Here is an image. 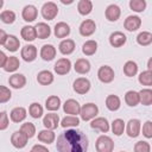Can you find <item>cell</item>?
Masks as SVG:
<instances>
[{
    "label": "cell",
    "mask_w": 152,
    "mask_h": 152,
    "mask_svg": "<svg viewBox=\"0 0 152 152\" xmlns=\"http://www.w3.org/2000/svg\"><path fill=\"white\" fill-rule=\"evenodd\" d=\"M58 152H87L88 138L80 129H66L57 138Z\"/></svg>",
    "instance_id": "6da1fadb"
},
{
    "label": "cell",
    "mask_w": 152,
    "mask_h": 152,
    "mask_svg": "<svg viewBox=\"0 0 152 152\" xmlns=\"http://www.w3.org/2000/svg\"><path fill=\"white\" fill-rule=\"evenodd\" d=\"M96 151L97 152H113L114 150V141L108 135H101L96 140Z\"/></svg>",
    "instance_id": "7a4b0ae2"
},
{
    "label": "cell",
    "mask_w": 152,
    "mask_h": 152,
    "mask_svg": "<svg viewBox=\"0 0 152 152\" xmlns=\"http://www.w3.org/2000/svg\"><path fill=\"white\" fill-rule=\"evenodd\" d=\"M99 113V108L95 103H86L81 107V110H80V114H81V119L84 120V121H89L91 119H94Z\"/></svg>",
    "instance_id": "3957f363"
},
{
    "label": "cell",
    "mask_w": 152,
    "mask_h": 152,
    "mask_svg": "<svg viewBox=\"0 0 152 152\" xmlns=\"http://www.w3.org/2000/svg\"><path fill=\"white\" fill-rule=\"evenodd\" d=\"M58 13V7L55 2L52 1H49V2H45L42 7V15L44 19L46 20H52L56 18Z\"/></svg>",
    "instance_id": "277c9868"
},
{
    "label": "cell",
    "mask_w": 152,
    "mask_h": 152,
    "mask_svg": "<svg viewBox=\"0 0 152 152\" xmlns=\"http://www.w3.org/2000/svg\"><path fill=\"white\" fill-rule=\"evenodd\" d=\"M114 70L109 65H102L97 71V77L103 83H110L114 80Z\"/></svg>",
    "instance_id": "5b68a950"
},
{
    "label": "cell",
    "mask_w": 152,
    "mask_h": 152,
    "mask_svg": "<svg viewBox=\"0 0 152 152\" xmlns=\"http://www.w3.org/2000/svg\"><path fill=\"white\" fill-rule=\"evenodd\" d=\"M78 30H80L81 36H83V37H89V36H91V34L95 32V30H96V24H95V21H94L93 19H86V20H83V21L81 23Z\"/></svg>",
    "instance_id": "8992f818"
},
{
    "label": "cell",
    "mask_w": 152,
    "mask_h": 152,
    "mask_svg": "<svg viewBox=\"0 0 152 152\" xmlns=\"http://www.w3.org/2000/svg\"><path fill=\"white\" fill-rule=\"evenodd\" d=\"M140 120L139 119H131L126 126V133L129 138H137L140 134Z\"/></svg>",
    "instance_id": "52a82bcc"
},
{
    "label": "cell",
    "mask_w": 152,
    "mask_h": 152,
    "mask_svg": "<svg viewBox=\"0 0 152 152\" xmlns=\"http://www.w3.org/2000/svg\"><path fill=\"white\" fill-rule=\"evenodd\" d=\"M90 89V82L88 78H84V77H78L75 80L74 82V90L77 93V94H86L88 93Z\"/></svg>",
    "instance_id": "ba28073f"
},
{
    "label": "cell",
    "mask_w": 152,
    "mask_h": 152,
    "mask_svg": "<svg viewBox=\"0 0 152 152\" xmlns=\"http://www.w3.org/2000/svg\"><path fill=\"white\" fill-rule=\"evenodd\" d=\"M58 124H59V116H58V114L48 113L43 118V125L45 126L46 129L53 131V129H56L58 127Z\"/></svg>",
    "instance_id": "9c48e42d"
},
{
    "label": "cell",
    "mask_w": 152,
    "mask_h": 152,
    "mask_svg": "<svg viewBox=\"0 0 152 152\" xmlns=\"http://www.w3.org/2000/svg\"><path fill=\"white\" fill-rule=\"evenodd\" d=\"M27 140H28V138H27L21 131H17V132H14V133L11 135V142H12V145H13L14 147H17V148H23V147H25L26 144H27Z\"/></svg>",
    "instance_id": "30bf717a"
},
{
    "label": "cell",
    "mask_w": 152,
    "mask_h": 152,
    "mask_svg": "<svg viewBox=\"0 0 152 152\" xmlns=\"http://www.w3.org/2000/svg\"><path fill=\"white\" fill-rule=\"evenodd\" d=\"M63 110L66 113V114H70V115H74L76 116L77 114H80V110H81V106L80 103L74 100V99H69L64 102L63 104Z\"/></svg>",
    "instance_id": "8fae6325"
},
{
    "label": "cell",
    "mask_w": 152,
    "mask_h": 152,
    "mask_svg": "<svg viewBox=\"0 0 152 152\" xmlns=\"http://www.w3.org/2000/svg\"><path fill=\"white\" fill-rule=\"evenodd\" d=\"M53 69H55V72H57L58 75H65L71 69V62L68 58H59L56 62Z\"/></svg>",
    "instance_id": "7c38bea8"
},
{
    "label": "cell",
    "mask_w": 152,
    "mask_h": 152,
    "mask_svg": "<svg viewBox=\"0 0 152 152\" xmlns=\"http://www.w3.org/2000/svg\"><path fill=\"white\" fill-rule=\"evenodd\" d=\"M141 25V19L138 17V15H129L126 18L125 23H124V26L127 31H137Z\"/></svg>",
    "instance_id": "4fadbf2b"
},
{
    "label": "cell",
    "mask_w": 152,
    "mask_h": 152,
    "mask_svg": "<svg viewBox=\"0 0 152 152\" xmlns=\"http://www.w3.org/2000/svg\"><path fill=\"white\" fill-rule=\"evenodd\" d=\"M21 57L25 62H32L37 57V48L34 45H25L21 49Z\"/></svg>",
    "instance_id": "5bb4252c"
},
{
    "label": "cell",
    "mask_w": 152,
    "mask_h": 152,
    "mask_svg": "<svg viewBox=\"0 0 152 152\" xmlns=\"http://www.w3.org/2000/svg\"><path fill=\"white\" fill-rule=\"evenodd\" d=\"M21 15H23V19L25 21H33L37 19V15H38V11L37 8L33 6V5H26L21 12Z\"/></svg>",
    "instance_id": "9a60e30c"
},
{
    "label": "cell",
    "mask_w": 152,
    "mask_h": 152,
    "mask_svg": "<svg viewBox=\"0 0 152 152\" xmlns=\"http://www.w3.org/2000/svg\"><path fill=\"white\" fill-rule=\"evenodd\" d=\"M126 36L122 33V32H120V31H115V32H113L110 36H109V43H110V45L112 46H114V48H120V46H122L125 43H126Z\"/></svg>",
    "instance_id": "2e32d148"
},
{
    "label": "cell",
    "mask_w": 152,
    "mask_h": 152,
    "mask_svg": "<svg viewBox=\"0 0 152 152\" xmlns=\"http://www.w3.org/2000/svg\"><path fill=\"white\" fill-rule=\"evenodd\" d=\"M8 83L14 89H20L26 84V77L23 74H13L8 78Z\"/></svg>",
    "instance_id": "e0dca14e"
},
{
    "label": "cell",
    "mask_w": 152,
    "mask_h": 152,
    "mask_svg": "<svg viewBox=\"0 0 152 152\" xmlns=\"http://www.w3.org/2000/svg\"><path fill=\"white\" fill-rule=\"evenodd\" d=\"M90 127L94 129H97L100 132H103V133H107L109 131V124L106 118H95L91 121Z\"/></svg>",
    "instance_id": "ac0fdd59"
},
{
    "label": "cell",
    "mask_w": 152,
    "mask_h": 152,
    "mask_svg": "<svg viewBox=\"0 0 152 152\" xmlns=\"http://www.w3.org/2000/svg\"><path fill=\"white\" fill-rule=\"evenodd\" d=\"M40 57L44 61H52L56 57V48L51 44H45L40 49Z\"/></svg>",
    "instance_id": "d6986e66"
},
{
    "label": "cell",
    "mask_w": 152,
    "mask_h": 152,
    "mask_svg": "<svg viewBox=\"0 0 152 152\" xmlns=\"http://www.w3.org/2000/svg\"><path fill=\"white\" fill-rule=\"evenodd\" d=\"M104 14H106V18L109 20V21H116L118 19H119V17H120V14H121V10H120V7L118 6V5H109L107 8H106V12H104Z\"/></svg>",
    "instance_id": "ffe728a7"
},
{
    "label": "cell",
    "mask_w": 152,
    "mask_h": 152,
    "mask_svg": "<svg viewBox=\"0 0 152 152\" xmlns=\"http://www.w3.org/2000/svg\"><path fill=\"white\" fill-rule=\"evenodd\" d=\"M34 28H36V34H37V37L40 38V39H46V38H49L50 34H51L50 26H49L48 24H45V23H38V24L34 26Z\"/></svg>",
    "instance_id": "44dd1931"
},
{
    "label": "cell",
    "mask_w": 152,
    "mask_h": 152,
    "mask_svg": "<svg viewBox=\"0 0 152 152\" xmlns=\"http://www.w3.org/2000/svg\"><path fill=\"white\" fill-rule=\"evenodd\" d=\"M69 34H70V26L66 23L61 21L55 25V36L57 38H64Z\"/></svg>",
    "instance_id": "7402d4cb"
},
{
    "label": "cell",
    "mask_w": 152,
    "mask_h": 152,
    "mask_svg": "<svg viewBox=\"0 0 152 152\" xmlns=\"http://www.w3.org/2000/svg\"><path fill=\"white\" fill-rule=\"evenodd\" d=\"M74 69H75V71H76L77 74H81V75L87 74V72H89V70H90V63H89V61L86 59V58H80V59H77V61L75 62Z\"/></svg>",
    "instance_id": "603a6c76"
},
{
    "label": "cell",
    "mask_w": 152,
    "mask_h": 152,
    "mask_svg": "<svg viewBox=\"0 0 152 152\" xmlns=\"http://www.w3.org/2000/svg\"><path fill=\"white\" fill-rule=\"evenodd\" d=\"M26 109L24 107H15L11 110L10 113V116H11V120L13 122H21L23 120H25L26 118Z\"/></svg>",
    "instance_id": "cb8c5ba5"
},
{
    "label": "cell",
    "mask_w": 152,
    "mask_h": 152,
    "mask_svg": "<svg viewBox=\"0 0 152 152\" xmlns=\"http://www.w3.org/2000/svg\"><path fill=\"white\" fill-rule=\"evenodd\" d=\"M37 81L42 86H49V84H51L53 82V75L49 70H42L37 75Z\"/></svg>",
    "instance_id": "d4e9b609"
},
{
    "label": "cell",
    "mask_w": 152,
    "mask_h": 152,
    "mask_svg": "<svg viewBox=\"0 0 152 152\" xmlns=\"http://www.w3.org/2000/svg\"><path fill=\"white\" fill-rule=\"evenodd\" d=\"M61 53L63 55H70L74 52L75 50V42L72 39H64L59 43V46H58Z\"/></svg>",
    "instance_id": "484cf974"
},
{
    "label": "cell",
    "mask_w": 152,
    "mask_h": 152,
    "mask_svg": "<svg viewBox=\"0 0 152 152\" xmlns=\"http://www.w3.org/2000/svg\"><path fill=\"white\" fill-rule=\"evenodd\" d=\"M21 37L26 40V42H32L37 38V34H36V28L31 25H26L21 28V32H20Z\"/></svg>",
    "instance_id": "4316f807"
},
{
    "label": "cell",
    "mask_w": 152,
    "mask_h": 152,
    "mask_svg": "<svg viewBox=\"0 0 152 152\" xmlns=\"http://www.w3.org/2000/svg\"><path fill=\"white\" fill-rule=\"evenodd\" d=\"M5 48H6V50H8V51H11V52H14V51H17L18 49H19V46H20V42H19V39L15 37V36H7V38H6V42H5Z\"/></svg>",
    "instance_id": "83f0119b"
},
{
    "label": "cell",
    "mask_w": 152,
    "mask_h": 152,
    "mask_svg": "<svg viewBox=\"0 0 152 152\" xmlns=\"http://www.w3.org/2000/svg\"><path fill=\"white\" fill-rule=\"evenodd\" d=\"M19 65H20V63H19L18 57H15V56H10V57H7V59H6V63H5V65H4V69H5V71H7V72H13V71H15V70L19 68Z\"/></svg>",
    "instance_id": "f1b7e54d"
},
{
    "label": "cell",
    "mask_w": 152,
    "mask_h": 152,
    "mask_svg": "<svg viewBox=\"0 0 152 152\" xmlns=\"http://www.w3.org/2000/svg\"><path fill=\"white\" fill-rule=\"evenodd\" d=\"M121 106V102H120V99L119 96L116 95H108L107 99H106V107L112 110V112H115L120 108Z\"/></svg>",
    "instance_id": "f546056e"
},
{
    "label": "cell",
    "mask_w": 152,
    "mask_h": 152,
    "mask_svg": "<svg viewBox=\"0 0 152 152\" xmlns=\"http://www.w3.org/2000/svg\"><path fill=\"white\" fill-rule=\"evenodd\" d=\"M55 133L51 129H43L38 133V140L45 144H51L55 140Z\"/></svg>",
    "instance_id": "4dcf8cb0"
},
{
    "label": "cell",
    "mask_w": 152,
    "mask_h": 152,
    "mask_svg": "<svg viewBox=\"0 0 152 152\" xmlns=\"http://www.w3.org/2000/svg\"><path fill=\"white\" fill-rule=\"evenodd\" d=\"M77 10H78L80 14L87 15L93 10V2L90 0H80L78 4H77Z\"/></svg>",
    "instance_id": "1f68e13d"
},
{
    "label": "cell",
    "mask_w": 152,
    "mask_h": 152,
    "mask_svg": "<svg viewBox=\"0 0 152 152\" xmlns=\"http://www.w3.org/2000/svg\"><path fill=\"white\" fill-rule=\"evenodd\" d=\"M139 102L144 106H150L152 103V90L151 89H141L139 93Z\"/></svg>",
    "instance_id": "d6a6232c"
},
{
    "label": "cell",
    "mask_w": 152,
    "mask_h": 152,
    "mask_svg": "<svg viewBox=\"0 0 152 152\" xmlns=\"http://www.w3.org/2000/svg\"><path fill=\"white\" fill-rule=\"evenodd\" d=\"M61 106V99L56 95H51L45 101V107L48 110H57Z\"/></svg>",
    "instance_id": "836d02e7"
},
{
    "label": "cell",
    "mask_w": 152,
    "mask_h": 152,
    "mask_svg": "<svg viewBox=\"0 0 152 152\" xmlns=\"http://www.w3.org/2000/svg\"><path fill=\"white\" fill-rule=\"evenodd\" d=\"M97 50V43L95 40H87L83 45H82V52L86 56H91L96 52Z\"/></svg>",
    "instance_id": "e575fe53"
},
{
    "label": "cell",
    "mask_w": 152,
    "mask_h": 152,
    "mask_svg": "<svg viewBox=\"0 0 152 152\" xmlns=\"http://www.w3.org/2000/svg\"><path fill=\"white\" fill-rule=\"evenodd\" d=\"M125 102L131 107H135L139 103V94L134 90H128L125 94Z\"/></svg>",
    "instance_id": "d590c367"
},
{
    "label": "cell",
    "mask_w": 152,
    "mask_h": 152,
    "mask_svg": "<svg viewBox=\"0 0 152 152\" xmlns=\"http://www.w3.org/2000/svg\"><path fill=\"white\" fill-rule=\"evenodd\" d=\"M137 72H138V65H137L135 62L128 61V62L125 63V65H124V74H125L126 76L133 77V76L137 75Z\"/></svg>",
    "instance_id": "8d00e7d4"
},
{
    "label": "cell",
    "mask_w": 152,
    "mask_h": 152,
    "mask_svg": "<svg viewBox=\"0 0 152 152\" xmlns=\"http://www.w3.org/2000/svg\"><path fill=\"white\" fill-rule=\"evenodd\" d=\"M137 42H138V44H140V45H142V46L150 45V44L152 43V33H151V32H147V31L140 32V33L137 36Z\"/></svg>",
    "instance_id": "74e56055"
},
{
    "label": "cell",
    "mask_w": 152,
    "mask_h": 152,
    "mask_svg": "<svg viewBox=\"0 0 152 152\" xmlns=\"http://www.w3.org/2000/svg\"><path fill=\"white\" fill-rule=\"evenodd\" d=\"M28 113H30V115L32 118L38 119V118H40L43 115V107L38 102H33L28 107Z\"/></svg>",
    "instance_id": "f35d334b"
},
{
    "label": "cell",
    "mask_w": 152,
    "mask_h": 152,
    "mask_svg": "<svg viewBox=\"0 0 152 152\" xmlns=\"http://www.w3.org/2000/svg\"><path fill=\"white\" fill-rule=\"evenodd\" d=\"M61 125H62V127H64V128H66V127H76V126L80 125V119H78L77 116L69 115V116L63 118Z\"/></svg>",
    "instance_id": "ab89813d"
},
{
    "label": "cell",
    "mask_w": 152,
    "mask_h": 152,
    "mask_svg": "<svg viewBox=\"0 0 152 152\" xmlns=\"http://www.w3.org/2000/svg\"><path fill=\"white\" fill-rule=\"evenodd\" d=\"M124 129H125V122L124 120L121 119H115L113 122H112V131L115 135H121L124 133Z\"/></svg>",
    "instance_id": "60d3db41"
},
{
    "label": "cell",
    "mask_w": 152,
    "mask_h": 152,
    "mask_svg": "<svg viewBox=\"0 0 152 152\" xmlns=\"http://www.w3.org/2000/svg\"><path fill=\"white\" fill-rule=\"evenodd\" d=\"M139 82L142 84V86H152V71L151 70H146V71H142L140 75H139Z\"/></svg>",
    "instance_id": "b9f144b4"
},
{
    "label": "cell",
    "mask_w": 152,
    "mask_h": 152,
    "mask_svg": "<svg viewBox=\"0 0 152 152\" xmlns=\"http://www.w3.org/2000/svg\"><path fill=\"white\" fill-rule=\"evenodd\" d=\"M20 131H21L27 138H32V137L34 135V133H36V127H34V125H33L32 122H25V124L21 125Z\"/></svg>",
    "instance_id": "7bdbcfd3"
},
{
    "label": "cell",
    "mask_w": 152,
    "mask_h": 152,
    "mask_svg": "<svg viewBox=\"0 0 152 152\" xmlns=\"http://www.w3.org/2000/svg\"><path fill=\"white\" fill-rule=\"evenodd\" d=\"M0 19H1V21L5 23V24H12V23H14V20H15V13H14L13 11L6 10V11L1 12Z\"/></svg>",
    "instance_id": "ee69618b"
},
{
    "label": "cell",
    "mask_w": 152,
    "mask_h": 152,
    "mask_svg": "<svg viewBox=\"0 0 152 152\" xmlns=\"http://www.w3.org/2000/svg\"><path fill=\"white\" fill-rule=\"evenodd\" d=\"M129 7L134 12H142L146 8V1L145 0H131Z\"/></svg>",
    "instance_id": "f6af8a7d"
},
{
    "label": "cell",
    "mask_w": 152,
    "mask_h": 152,
    "mask_svg": "<svg viewBox=\"0 0 152 152\" xmlns=\"http://www.w3.org/2000/svg\"><path fill=\"white\" fill-rule=\"evenodd\" d=\"M134 152H151V146L147 141L140 140L134 145Z\"/></svg>",
    "instance_id": "bcb514c9"
},
{
    "label": "cell",
    "mask_w": 152,
    "mask_h": 152,
    "mask_svg": "<svg viewBox=\"0 0 152 152\" xmlns=\"http://www.w3.org/2000/svg\"><path fill=\"white\" fill-rule=\"evenodd\" d=\"M12 96V93L11 90L7 88V87H4V86H0V103H5L7 102Z\"/></svg>",
    "instance_id": "7dc6e473"
},
{
    "label": "cell",
    "mask_w": 152,
    "mask_h": 152,
    "mask_svg": "<svg viewBox=\"0 0 152 152\" xmlns=\"http://www.w3.org/2000/svg\"><path fill=\"white\" fill-rule=\"evenodd\" d=\"M142 134H144L147 139L152 138V122H151L150 120L144 124V126H142Z\"/></svg>",
    "instance_id": "c3c4849f"
},
{
    "label": "cell",
    "mask_w": 152,
    "mask_h": 152,
    "mask_svg": "<svg viewBox=\"0 0 152 152\" xmlns=\"http://www.w3.org/2000/svg\"><path fill=\"white\" fill-rule=\"evenodd\" d=\"M8 127V116L6 112H0V131H4Z\"/></svg>",
    "instance_id": "681fc988"
},
{
    "label": "cell",
    "mask_w": 152,
    "mask_h": 152,
    "mask_svg": "<svg viewBox=\"0 0 152 152\" xmlns=\"http://www.w3.org/2000/svg\"><path fill=\"white\" fill-rule=\"evenodd\" d=\"M31 152H49V150L45 147V146H43V145H34L33 147H32V151Z\"/></svg>",
    "instance_id": "f907efd6"
},
{
    "label": "cell",
    "mask_w": 152,
    "mask_h": 152,
    "mask_svg": "<svg viewBox=\"0 0 152 152\" xmlns=\"http://www.w3.org/2000/svg\"><path fill=\"white\" fill-rule=\"evenodd\" d=\"M6 59H7V56L5 55V52H2L0 50V68H4V65L6 63Z\"/></svg>",
    "instance_id": "816d5d0a"
},
{
    "label": "cell",
    "mask_w": 152,
    "mask_h": 152,
    "mask_svg": "<svg viewBox=\"0 0 152 152\" xmlns=\"http://www.w3.org/2000/svg\"><path fill=\"white\" fill-rule=\"evenodd\" d=\"M6 38H7V34H6V32H5L4 30H0V45L5 44V42H6Z\"/></svg>",
    "instance_id": "f5cc1de1"
},
{
    "label": "cell",
    "mask_w": 152,
    "mask_h": 152,
    "mask_svg": "<svg viewBox=\"0 0 152 152\" xmlns=\"http://www.w3.org/2000/svg\"><path fill=\"white\" fill-rule=\"evenodd\" d=\"M152 69V59L150 58L148 59V63H147V70H151Z\"/></svg>",
    "instance_id": "db71d44e"
},
{
    "label": "cell",
    "mask_w": 152,
    "mask_h": 152,
    "mask_svg": "<svg viewBox=\"0 0 152 152\" xmlns=\"http://www.w3.org/2000/svg\"><path fill=\"white\" fill-rule=\"evenodd\" d=\"M72 0H69V1H65V0H62V4H71Z\"/></svg>",
    "instance_id": "11a10c76"
},
{
    "label": "cell",
    "mask_w": 152,
    "mask_h": 152,
    "mask_svg": "<svg viewBox=\"0 0 152 152\" xmlns=\"http://www.w3.org/2000/svg\"><path fill=\"white\" fill-rule=\"evenodd\" d=\"M4 6V0H0V8Z\"/></svg>",
    "instance_id": "9f6ffc18"
},
{
    "label": "cell",
    "mask_w": 152,
    "mask_h": 152,
    "mask_svg": "<svg viewBox=\"0 0 152 152\" xmlns=\"http://www.w3.org/2000/svg\"><path fill=\"white\" fill-rule=\"evenodd\" d=\"M120 152H125V151H120Z\"/></svg>",
    "instance_id": "6f0895ef"
}]
</instances>
